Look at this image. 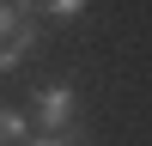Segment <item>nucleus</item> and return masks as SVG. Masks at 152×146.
Segmentation results:
<instances>
[{"instance_id":"nucleus-1","label":"nucleus","mask_w":152,"mask_h":146,"mask_svg":"<svg viewBox=\"0 0 152 146\" xmlns=\"http://www.w3.org/2000/svg\"><path fill=\"white\" fill-rule=\"evenodd\" d=\"M31 36H37L31 12H18V6H0V67H12V61H24V49H31Z\"/></svg>"},{"instance_id":"nucleus-2","label":"nucleus","mask_w":152,"mask_h":146,"mask_svg":"<svg viewBox=\"0 0 152 146\" xmlns=\"http://www.w3.org/2000/svg\"><path fill=\"white\" fill-rule=\"evenodd\" d=\"M37 122H43V134H67V122H73V85H43L37 91Z\"/></svg>"},{"instance_id":"nucleus-3","label":"nucleus","mask_w":152,"mask_h":146,"mask_svg":"<svg viewBox=\"0 0 152 146\" xmlns=\"http://www.w3.org/2000/svg\"><path fill=\"white\" fill-rule=\"evenodd\" d=\"M24 128H31V122H24L18 110H6V104H0V146H12V140H24Z\"/></svg>"},{"instance_id":"nucleus-4","label":"nucleus","mask_w":152,"mask_h":146,"mask_svg":"<svg viewBox=\"0 0 152 146\" xmlns=\"http://www.w3.org/2000/svg\"><path fill=\"white\" fill-rule=\"evenodd\" d=\"M31 146H73L67 134H43V140H31Z\"/></svg>"}]
</instances>
